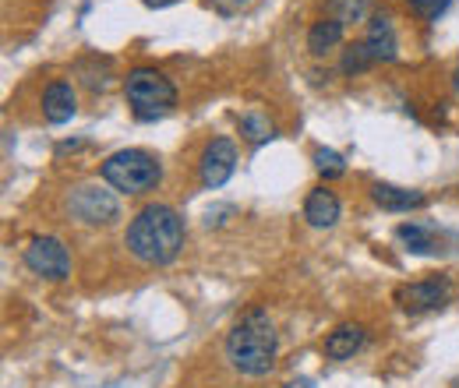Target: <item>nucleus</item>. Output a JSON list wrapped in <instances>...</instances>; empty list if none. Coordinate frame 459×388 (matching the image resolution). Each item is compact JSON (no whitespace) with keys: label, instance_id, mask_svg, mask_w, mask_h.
Returning a JSON list of instances; mask_svg holds the SVG:
<instances>
[{"label":"nucleus","instance_id":"17","mask_svg":"<svg viewBox=\"0 0 459 388\" xmlns=\"http://www.w3.org/2000/svg\"><path fill=\"white\" fill-rule=\"evenodd\" d=\"M375 14V0H329V18L343 22V25H368V18Z\"/></svg>","mask_w":459,"mask_h":388},{"label":"nucleus","instance_id":"7","mask_svg":"<svg viewBox=\"0 0 459 388\" xmlns=\"http://www.w3.org/2000/svg\"><path fill=\"white\" fill-rule=\"evenodd\" d=\"M22 262H25L29 272L54 279V282L71 276V251L64 247V240H57V237H32L25 254H22Z\"/></svg>","mask_w":459,"mask_h":388},{"label":"nucleus","instance_id":"13","mask_svg":"<svg viewBox=\"0 0 459 388\" xmlns=\"http://www.w3.org/2000/svg\"><path fill=\"white\" fill-rule=\"evenodd\" d=\"M371 202L385 212H413V209H424L428 205V194L424 191H413V187H396V184H371Z\"/></svg>","mask_w":459,"mask_h":388},{"label":"nucleus","instance_id":"3","mask_svg":"<svg viewBox=\"0 0 459 388\" xmlns=\"http://www.w3.org/2000/svg\"><path fill=\"white\" fill-rule=\"evenodd\" d=\"M124 96L142 124L163 120L177 107V85L156 67H131L124 78Z\"/></svg>","mask_w":459,"mask_h":388},{"label":"nucleus","instance_id":"26","mask_svg":"<svg viewBox=\"0 0 459 388\" xmlns=\"http://www.w3.org/2000/svg\"><path fill=\"white\" fill-rule=\"evenodd\" d=\"M453 388H459V378H456V382H453Z\"/></svg>","mask_w":459,"mask_h":388},{"label":"nucleus","instance_id":"22","mask_svg":"<svg viewBox=\"0 0 459 388\" xmlns=\"http://www.w3.org/2000/svg\"><path fill=\"white\" fill-rule=\"evenodd\" d=\"M230 216H237V209H233V205H216V209H209V212H205V226H223Z\"/></svg>","mask_w":459,"mask_h":388},{"label":"nucleus","instance_id":"15","mask_svg":"<svg viewBox=\"0 0 459 388\" xmlns=\"http://www.w3.org/2000/svg\"><path fill=\"white\" fill-rule=\"evenodd\" d=\"M343 36H346L343 22H336V18H318V22L307 29V50H311V56L333 54V50L343 43Z\"/></svg>","mask_w":459,"mask_h":388},{"label":"nucleus","instance_id":"20","mask_svg":"<svg viewBox=\"0 0 459 388\" xmlns=\"http://www.w3.org/2000/svg\"><path fill=\"white\" fill-rule=\"evenodd\" d=\"M315 169H318V177H325V180H336V177H343L346 173V160L340 152H333V149H315Z\"/></svg>","mask_w":459,"mask_h":388},{"label":"nucleus","instance_id":"10","mask_svg":"<svg viewBox=\"0 0 459 388\" xmlns=\"http://www.w3.org/2000/svg\"><path fill=\"white\" fill-rule=\"evenodd\" d=\"M39 110H43L47 124H67V120H74V113H78V92H74V85L67 78H54L43 89Z\"/></svg>","mask_w":459,"mask_h":388},{"label":"nucleus","instance_id":"16","mask_svg":"<svg viewBox=\"0 0 459 388\" xmlns=\"http://www.w3.org/2000/svg\"><path fill=\"white\" fill-rule=\"evenodd\" d=\"M110 67H114V64H110L107 56L89 54L74 64V74H78V82H82L89 92H107V89H110V78H114Z\"/></svg>","mask_w":459,"mask_h":388},{"label":"nucleus","instance_id":"12","mask_svg":"<svg viewBox=\"0 0 459 388\" xmlns=\"http://www.w3.org/2000/svg\"><path fill=\"white\" fill-rule=\"evenodd\" d=\"M396 240L410 254H424V258L446 251V237L435 226H428V222H400L396 226Z\"/></svg>","mask_w":459,"mask_h":388},{"label":"nucleus","instance_id":"21","mask_svg":"<svg viewBox=\"0 0 459 388\" xmlns=\"http://www.w3.org/2000/svg\"><path fill=\"white\" fill-rule=\"evenodd\" d=\"M449 4H453V0H406V7H410L417 18H424V22H438Z\"/></svg>","mask_w":459,"mask_h":388},{"label":"nucleus","instance_id":"11","mask_svg":"<svg viewBox=\"0 0 459 388\" xmlns=\"http://www.w3.org/2000/svg\"><path fill=\"white\" fill-rule=\"evenodd\" d=\"M340 216H343V205H340L336 191H329L325 184L315 187V191H307V198H304V220H307V226L333 229L340 222Z\"/></svg>","mask_w":459,"mask_h":388},{"label":"nucleus","instance_id":"6","mask_svg":"<svg viewBox=\"0 0 459 388\" xmlns=\"http://www.w3.org/2000/svg\"><path fill=\"white\" fill-rule=\"evenodd\" d=\"M396 307L406 315H428V311H442L453 300V279L449 276H428L417 282H403L393 293Z\"/></svg>","mask_w":459,"mask_h":388},{"label":"nucleus","instance_id":"4","mask_svg":"<svg viewBox=\"0 0 459 388\" xmlns=\"http://www.w3.org/2000/svg\"><path fill=\"white\" fill-rule=\"evenodd\" d=\"M100 177L117 194H145L163 180V163L145 149H120L100 163Z\"/></svg>","mask_w":459,"mask_h":388},{"label":"nucleus","instance_id":"24","mask_svg":"<svg viewBox=\"0 0 459 388\" xmlns=\"http://www.w3.org/2000/svg\"><path fill=\"white\" fill-rule=\"evenodd\" d=\"M142 4H145V7H156V11H160V7H170V4H177V0H142Z\"/></svg>","mask_w":459,"mask_h":388},{"label":"nucleus","instance_id":"8","mask_svg":"<svg viewBox=\"0 0 459 388\" xmlns=\"http://www.w3.org/2000/svg\"><path fill=\"white\" fill-rule=\"evenodd\" d=\"M233 169H237V145H233V138H223V134L212 138L202 149V156H198V180H202V187L205 191L223 187L233 177Z\"/></svg>","mask_w":459,"mask_h":388},{"label":"nucleus","instance_id":"18","mask_svg":"<svg viewBox=\"0 0 459 388\" xmlns=\"http://www.w3.org/2000/svg\"><path fill=\"white\" fill-rule=\"evenodd\" d=\"M237 124H240V134H244L251 145H265V142H273V138H276V127H273V120H269L265 113H258V110L244 113Z\"/></svg>","mask_w":459,"mask_h":388},{"label":"nucleus","instance_id":"9","mask_svg":"<svg viewBox=\"0 0 459 388\" xmlns=\"http://www.w3.org/2000/svg\"><path fill=\"white\" fill-rule=\"evenodd\" d=\"M364 50L371 54L375 64H393L400 56V36H396V25L385 11H375L364 25Z\"/></svg>","mask_w":459,"mask_h":388},{"label":"nucleus","instance_id":"14","mask_svg":"<svg viewBox=\"0 0 459 388\" xmlns=\"http://www.w3.org/2000/svg\"><path fill=\"white\" fill-rule=\"evenodd\" d=\"M364 342H368V329L360 322H343V325H336L333 332L325 335L322 349H325L329 360H350L353 353L364 349Z\"/></svg>","mask_w":459,"mask_h":388},{"label":"nucleus","instance_id":"25","mask_svg":"<svg viewBox=\"0 0 459 388\" xmlns=\"http://www.w3.org/2000/svg\"><path fill=\"white\" fill-rule=\"evenodd\" d=\"M453 85H456V92H459V67L453 71Z\"/></svg>","mask_w":459,"mask_h":388},{"label":"nucleus","instance_id":"5","mask_svg":"<svg viewBox=\"0 0 459 388\" xmlns=\"http://www.w3.org/2000/svg\"><path fill=\"white\" fill-rule=\"evenodd\" d=\"M64 212L82 226L107 229L120 220V198H117V191L103 187V184H74L64 198Z\"/></svg>","mask_w":459,"mask_h":388},{"label":"nucleus","instance_id":"23","mask_svg":"<svg viewBox=\"0 0 459 388\" xmlns=\"http://www.w3.org/2000/svg\"><path fill=\"white\" fill-rule=\"evenodd\" d=\"M283 388H315V382L311 378H297V382H287Z\"/></svg>","mask_w":459,"mask_h":388},{"label":"nucleus","instance_id":"27","mask_svg":"<svg viewBox=\"0 0 459 388\" xmlns=\"http://www.w3.org/2000/svg\"><path fill=\"white\" fill-rule=\"evenodd\" d=\"M237 4H247V0H237Z\"/></svg>","mask_w":459,"mask_h":388},{"label":"nucleus","instance_id":"19","mask_svg":"<svg viewBox=\"0 0 459 388\" xmlns=\"http://www.w3.org/2000/svg\"><path fill=\"white\" fill-rule=\"evenodd\" d=\"M371 67H375V60H371V54L364 50L360 39L350 43V47L343 50V56H340V71L350 74V78H353V74H364V71H371Z\"/></svg>","mask_w":459,"mask_h":388},{"label":"nucleus","instance_id":"2","mask_svg":"<svg viewBox=\"0 0 459 388\" xmlns=\"http://www.w3.org/2000/svg\"><path fill=\"white\" fill-rule=\"evenodd\" d=\"M227 364L244 378H265L276 367L280 332L265 307H247L223 339Z\"/></svg>","mask_w":459,"mask_h":388},{"label":"nucleus","instance_id":"1","mask_svg":"<svg viewBox=\"0 0 459 388\" xmlns=\"http://www.w3.org/2000/svg\"><path fill=\"white\" fill-rule=\"evenodd\" d=\"M184 220L173 205L152 202L142 212H134L127 229H124V247L134 262L149 265V269H163L177 262V254L184 251Z\"/></svg>","mask_w":459,"mask_h":388}]
</instances>
